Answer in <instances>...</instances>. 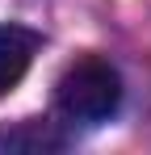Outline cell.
I'll return each instance as SVG.
<instances>
[{"instance_id": "6da1fadb", "label": "cell", "mask_w": 151, "mask_h": 155, "mask_svg": "<svg viewBox=\"0 0 151 155\" xmlns=\"http://www.w3.org/2000/svg\"><path fill=\"white\" fill-rule=\"evenodd\" d=\"M122 105V76L109 59L80 54L55 84V109L72 126H101Z\"/></svg>"}, {"instance_id": "7a4b0ae2", "label": "cell", "mask_w": 151, "mask_h": 155, "mask_svg": "<svg viewBox=\"0 0 151 155\" xmlns=\"http://www.w3.org/2000/svg\"><path fill=\"white\" fill-rule=\"evenodd\" d=\"M38 34L25 25H0V97L13 92L38 54Z\"/></svg>"}, {"instance_id": "3957f363", "label": "cell", "mask_w": 151, "mask_h": 155, "mask_svg": "<svg viewBox=\"0 0 151 155\" xmlns=\"http://www.w3.org/2000/svg\"><path fill=\"white\" fill-rule=\"evenodd\" d=\"M59 143H63V138L50 134L42 122H25V126L0 134V147H8V151H21V147H29V151H46V147H59Z\"/></svg>"}]
</instances>
